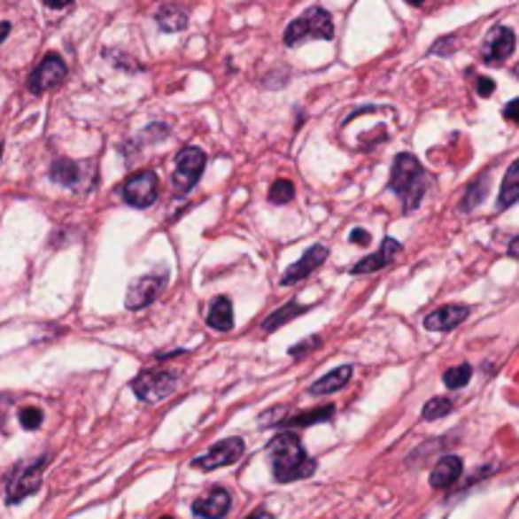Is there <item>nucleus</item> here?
<instances>
[{
	"label": "nucleus",
	"instance_id": "obj_41",
	"mask_svg": "<svg viewBox=\"0 0 519 519\" xmlns=\"http://www.w3.org/2000/svg\"><path fill=\"white\" fill-rule=\"evenodd\" d=\"M0 155H3V147H0Z\"/></svg>",
	"mask_w": 519,
	"mask_h": 519
},
{
	"label": "nucleus",
	"instance_id": "obj_26",
	"mask_svg": "<svg viewBox=\"0 0 519 519\" xmlns=\"http://www.w3.org/2000/svg\"><path fill=\"white\" fill-rule=\"evenodd\" d=\"M453 411V403L448 398H430L429 403L423 406V421H436V418H444Z\"/></svg>",
	"mask_w": 519,
	"mask_h": 519
},
{
	"label": "nucleus",
	"instance_id": "obj_8",
	"mask_svg": "<svg viewBox=\"0 0 519 519\" xmlns=\"http://www.w3.org/2000/svg\"><path fill=\"white\" fill-rule=\"evenodd\" d=\"M66 74H69V69H66V64H64L61 56H43V61H41L36 69H34V74L28 76V91H31V94H46V91L56 89V87L64 84Z\"/></svg>",
	"mask_w": 519,
	"mask_h": 519
},
{
	"label": "nucleus",
	"instance_id": "obj_30",
	"mask_svg": "<svg viewBox=\"0 0 519 519\" xmlns=\"http://www.w3.org/2000/svg\"><path fill=\"white\" fill-rule=\"evenodd\" d=\"M453 43H456V38H453V36L441 38V41H438V43H436V46L430 49V54H433V56L453 54Z\"/></svg>",
	"mask_w": 519,
	"mask_h": 519
},
{
	"label": "nucleus",
	"instance_id": "obj_7",
	"mask_svg": "<svg viewBox=\"0 0 519 519\" xmlns=\"http://www.w3.org/2000/svg\"><path fill=\"white\" fill-rule=\"evenodd\" d=\"M120 198L132 208H150L158 200V175L152 170H140L122 182Z\"/></svg>",
	"mask_w": 519,
	"mask_h": 519
},
{
	"label": "nucleus",
	"instance_id": "obj_20",
	"mask_svg": "<svg viewBox=\"0 0 519 519\" xmlns=\"http://www.w3.org/2000/svg\"><path fill=\"white\" fill-rule=\"evenodd\" d=\"M51 178H54V182H58V185L79 188V182H81V165L69 160V158H58V160L51 165Z\"/></svg>",
	"mask_w": 519,
	"mask_h": 519
},
{
	"label": "nucleus",
	"instance_id": "obj_37",
	"mask_svg": "<svg viewBox=\"0 0 519 519\" xmlns=\"http://www.w3.org/2000/svg\"><path fill=\"white\" fill-rule=\"evenodd\" d=\"M246 519H274V517H271L267 509H256V512H253V515H251V517H246Z\"/></svg>",
	"mask_w": 519,
	"mask_h": 519
},
{
	"label": "nucleus",
	"instance_id": "obj_29",
	"mask_svg": "<svg viewBox=\"0 0 519 519\" xmlns=\"http://www.w3.org/2000/svg\"><path fill=\"white\" fill-rule=\"evenodd\" d=\"M320 345H322V337H317V335H314V337H309L306 342H299V345H294V347L289 350V355H291V358H299V355H306V352H312V350H314V347H320Z\"/></svg>",
	"mask_w": 519,
	"mask_h": 519
},
{
	"label": "nucleus",
	"instance_id": "obj_9",
	"mask_svg": "<svg viewBox=\"0 0 519 519\" xmlns=\"http://www.w3.org/2000/svg\"><path fill=\"white\" fill-rule=\"evenodd\" d=\"M246 451V444L244 438H226V441H218L213 446L208 448L203 456H196L193 459V466L196 469H203V471H213V469H221V466H231L236 464Z\"/></svg>",
	"mask_w": 519,
	"mask_h": 519
},
{
	"label": "nucleus",
	"instance_id": "obj_18",
	"mask_svg": "<svg viewBox=\"0 0 519 519\" xmlns=\"http://www.w3.org/2000/svg\"><path fill=\"white\" fill-rule=\"evenodd\" d=\"M350 377H352V365H342V368H335L332 373H327L322 376L312 388H309V393L312 395H329V393H337L342 391L347 383H350Z\"/></svg>",
	"mask_w": 519,
	"mask_h": 519
},
{
	"label": "nucleus",
	"instance_id": "obj_34",
	"mask_svg": "<svg viewBox=\"0 0 519 519\" xmlns=\"http://www.w3.org/2000/svg\"><path fill=\"white\" fill-rule=\"evenodd\" d=\"M74 0H43L46 8H54V11H61V8H69Z\"/></svg>",
	"mask_w": 519,
	"mask_h": 519
},
{
	"label": "nucleus",
	"instance_id": "obj_35",
	"mask_svg": "<svg viewBox=\"0 0 519 519\" xmlns=\"http://www.w3.org/2000/svg\"><path fill=\"white\" fill-rule=\"evenodd\" d=\"M507 253H509L512 259H519V236H517V238H512V244H509V249H507Z\"/></svg>",
	"mask_w": 519,
	"mask_h": 519
},
{
	"label": "nucleus",
	"instance_id": "obj_21",
	"mask_svg": "<svg viewBox=\"0 0 519 519\" xmlns=\"http://www.w3.org/2000/svg\"><path fill=\"white\" fill-rule=\"evenodd\" d=\"M517 200H519V158L509 165L507 175H504V180H501L500 200H497V205H500V208H509V205H515Z\"/></svg>",
	"mask_w": 519,
	"mask_h": 519
},
{
	"label": "nucleus",
	"instance_id": "obj_25",
	"mask_svg": "<svg viewBox=\"0 0 519 519\" xmlns=\"http://www.w3.org/2000/svg\"><path fill=\"white\" fill-rule=\"evenodd\" d=\"M471 365L469 362H461V365H453V368H448L446 373H444V385H446L448 391H459V388H464L466 383L471 380Z\"/></svg>",
	"mask_w": 519,
	"mask_h": 519
},
{
	"label": "nucleus",
	"instance_id": "obj_13",
	"mask_svg": "<svg viewBox=\"0 0 519 519\" xmlns=\"http://www.w3.org/2000/svg\"><path fill=\"white\" fill-rule=\"evenodd\" d=\"M400 251H403V244H400V241H395V238H383V246H380L376 253H370L368 259L358 261V264L350 269V274L360 276V274H376V271L385 269V267L393 264V259Z\"/></svg>",
	"mask_w": 519,
	"mask_h": 519
},
{
	"label": "nucleus",
	"instance_id": "obj_14",
	"mask_svg": "<svg viewBox=\"0 0 519 519\" xmlns=\"http://www.w3.org/2000/svg\"><path fill=\"white\" fill-rule=\"evenodd\" d=\"M231 509V494L221 486L211 489L203 500L193 504V515L198 519H223Z\"/></svg>",
	"mask_w": 519,
	"mask_h": 519
},
{
	"label": "nucleus",
	"instance_id": "obj_32",
	"mask_svg": "<svg viewBox=\"0 0 519 519\" xmlns=\"http://www.w3.org/2000/svg\"><path fill=\"white\" fill-rule=\"evenodd\" d=\"M497 89V84L489 79V76H479V81H476V91H479V97H492Z\"/></svg>",
	"mask_w": 519,
	"mask_h": 519
},
{
	"label": "nucleus",
	"instance_id": "obj_12",
	"mask_svg": "<svg viewBox=\"0 0 519 519\" xmlns=\"http://www.w3.org/2000/svg\"><path fill=\"white\" fill-rule=\"evenodd\" d=\"M165 282H167L165 276H143V279L132 282L129 289H127V309L137 312V309L152 305L160 297L162 289H165Z\"/></svg>",
	"mask_w": 519,
	"mask_h": 519
},
{
	"label": "nucleus",
	"instance_id": "obj_3",
	"mask_svg": "<svg viewBox=\"0 0 519 519\" xmlns=\"http://www.w3.org/2000/svg\"><path fill=\"white\" fill-rule=\"evenodd\" d=\"M306 38H320V41H332L335 38L332 16L320 5L309 8L305 16L291 20L287 26V31H284V43L287 46H297V43H302Z\"/></svg>",
	"mask_w": 519,
	"mask_h": 519
},
{
	"label": "nucleus",
	"instance_id": "obj_36",
	"mask_svg": "<svg viewBox=\"0 0 519 519\" xmlns=\"http://www.w3.org/2000/svg\"><path fill=\"white\" fill-rule=\"evenodd\" d=\"M8 34H11V23L8 20H0V43L8 38Z\"/></svg>",
	"mask_w": 519,
	"mask_h": 519
},
{
	"label": "nucleus",
	"instance_id": "obj_38",
	"mask_svg": "<svg viewBox=\"0 0 519 519\" xmlns=\"http://www.w3.org/2000/svg\"><path fill=\"white\" fill-rule=\"evenodd\" d=\"M408 5H413V8H418V5H423V0H406Z\"/></svg>",
	"mask_w": 519,
	"mask_h": 519
},
{
	"label": "nucleus",
	"instance_id": "obj_15",
	"mask_svg": "<svg viewBox=\"0 0 519 519\" xmlns=\"http://www.w3.org/2000/svg\"><path fill=\"white\" fill-rule=\"evenodd\" d=\"M466 317H469V306L466 305H446L436 309V312H430L429 317L423 320V327L429 332H451L464 322Z\"/></svg>",
	"mask_w": 519,
	"mask_h": 519
},
{
	"label": "nucleus",
	"instance_id": "obj_31",
	"mask_svg": "<svg viewBox=\"0 0 519 519\" xmlns=\"http://www.w3.org/2000/svg\"><path fill=\"white\" fill-rule=\"evenodd\" d=\"M501 114H504V120H507V122L519 125V99H512V102L504 107V112H501Z\"/></svg>",
	"mask_w": 519,
	"mask_h": 519
},
{
	"label": "nucleus",
	"instance_id": "obj_33",
	"mask_svg": "<svg viewBox=\"0 0 519 519\" xmlns=\"http://www.w3.org/2000/svg\"><path fill=\"white\" fill-rule=\"evenodd\" d=\"M350 241L358 244V246H368L370 244V233L362 231V229H355V231L350 233Z\"/></svg>",
	"mask_w": 519,
	"mask_h": 519
},
{
	"label": "nucleus",
	"instance_id": "obj_10",
	"mask_svg": "<svg viewBox=\"0 0 519 519\" xmlns=\"http://www.w3.org/2000/svg\"><path fill=\"white\" fill-rule=\"evenodd\" d=\"M515 46H517L515 31H512V28H507V26H494V28L489 31L486 41H484V49H482L484 64H489V66H500V64H504V58H507V56H512Z\"/></svg>",
	"mask_w": 519,
	"mask_h": 519
},
{
	"label": "nucleus",
	"instance_id": "obj_2",
	"mask_svg": "<svg viewBox=\"0 0 519 519\" xmlns=\"http://www.w3.org/2000/svg\"><path fill=\"white\" fill-rule=\"evenodd\" d=\"M388 188L393 190L395 196L400 198L403 203V211H415L423 196H426V188H429V173L423 170V165L415 160L408 152H400L393 162V170H391V182Z\"/></svg>",
	"mask_w": 519,
	"mask_h": 519
},
{
	"label": "nucleus",
	"instance_id": "obj_23",
	"mask_svg": "<svg viewBox=\"0 0 519 519\" xmlns=\"http://www.w3.org/2000/svg\"><path fill=\"white\" fill-rule=\"evenodd\" d=\"M155 20H158V26L165 34H178V31H182L188 26V13L182 8H178V5H162Z\"/></svg>",
	"mask_w": 519,
	"mask_h": 519
},
{
	"label": "nucleus",
	"instance_id": "obj_5",
	"mask_svg": "<svg viewBox=\"0 0 519 519\" xmlns=\"http://www.w3.org/2000/svg\"><path fill=\"white\" fill-rule=\"evenodd\" d=\"M49 466V456H41L31 464L16 466V471L11 474L8 486H5V501L8 504H19L26 497L36 494L41 489V476H43V469Z\"/></svg>",
	"mask_w": 519,
	"mask_h": 519
},
{
	"label": "nucleus",
	"instance_id": "obj_28",
	"mask_svg": "<svg viewBox=\"0 0 519 519\" xmlns=\"http://www.w3.org/2000/svg\"><path fill=\"white\" fill-rule=\"evenodd\" d=\"M19 421L26 430H36L41 429V423H43V411L36 408V406H26V408H20Z\"/></svg>",
	"mask_w": 519,
	"mask_h": 519
},
{
	"label": "nucleus",
	"instance_id": "obj_39",
	"mask_svg": "<svg viewBox=\"0 0 519 519\" xmlns=\"http://www.w3.org/2000/svg\"><path fill=\"white\" fill-rule=\"evenodd\" d=\"M515 74H517V76H519V64H517V69H515Z\"/></svg>",
	"mask_w": 519,
	"mask_h": 519
},
{
	"label": "nucleus",
	"instance_id": "obj_22",
	"mask_svg": "<svg viewBox=\"0 0 519 519\" xmlns=\"http://www.w3.org/2000/svg\"><path fill=\"white\" fill-rule=\"evenodd\" d=\"M306 309L309 306L299 305V302H287V305L282 306V309H276V312H271L269 317L264 320V332H276L282 324L291 322V320H297V317H302V314H306Z\"/></svg>",
	"mask_w": 519,
	"mask_h": 519
},
{
	"label": "nucleus",
	"instance_id": "obj_11",
	"mask_svg": "<svg viewBox=\"0 0 519 519\" xmlns=\"http://www.w3.org/2000/svg\"><path fill=\"white\" fill-rule=\"evenodd\" d=\"M327 253H329V251H327V246H322V244L309 246L305 256H302L299 261H294V264L282 274V287H294V284H299L302 279L312 276V274L324 264Z\"/></svg>",
	"mask_w": 519,
	"mask_h": 519
},
{
	"label": "nucleus",
	"instance_id": "obj_1",
	"mask_svg": "<svg viewBox=\"0 0 519 519\" xmlns=\"http://www.w3.org/2000/svg\"><path fill=\"white\" fill-rule=\"evenodd\" d=\"M269 461L271 471H274V479L282 484L297 482V479H306L314 474V459L306 456L305 446L299 441L297 433L284 430L279 433L274 441L269 444Z\"/></svg>",
	"mask_w": 519,
	"mask_h": 519
},
{
	"label": "nucleus",
	"instance_id": "obj_19",
	"mask_svg": "<svg viewBox=\"0 0 519 519\" xmlns=\"http://www.w3.org/2000/svg\"><path fill=\"white\" fill-rule=\"evenodd\" d=\"M332 415H335V406H324V408H314V411L297 413L287 421H282L279 426L282 429H306V426H314V423H327Z\"/></svg>",
	"mask_w": 519,
	"mask_h": 519
},
{
	"label": "nucleus",
	"instance_id": "obj_24",
	"mask_svg": "<svg viewBox=\"0 0 519 519\" xmlns=\"http://www.w3.org/2000/svg\"><path fill=\"white\" fill-rule=\"evenodd\" d=\"M486 185H489V180H486V175H479V178L474 180L469 188H466L464 193V200H461V211H474L479 203H482V198L486 196Z\"/></svg>",
	"mask_w": 519,
	"mask_h": 519
},
{
	"label": "nucleus",
	"instance_id": "obj_27",
	"mask_svg": "<svg viewBox=\"0 0 519 519\" xmlns=\"http://www.w3.org/2000/svg\"><path fill=\"white\" fill-rule=\"evenodd\" d=\"M291 198H294V185H291V180H276L269 188V200L271 203H276V205H284Z\"/></svg>",
	"mask_w": 519,
	"mask_h": 519
},
{
	"label": "nucleus",
	"instance_id": "obj_6",
	"mask_svg": "<svg viewBox=\"0 0 519 519\" xmlns=\"http://www.w3.org/2000/svg\"><path fill=\"white\" fill-rule=\"evenodd\" d=\"M205 152L200 147H182L175 158V175H173V182H175V198L188 196L193 188L198 185V180L203 175V167H205Z\"/></svg>",
	"mask_w": 519,
	"mask_h": 519
},
{
	"label": "nucleus",
	"instance_id": "obj_17",
	"mask_svg": "<svg viewBox=\"0 0 519 519\" xmlns=\"http://www.w3.org/2000/svg\"><path fill=\"white\" fill-rule=\"evenodd\" d=\"M205 324L215 332H231L233 329V305L229 297H215L213 305L205 314Z\"/></svg>",
	"mask_w": 519,
	"mask_h": 519
},
{
	"label": "nucleus",
	"instance_id": "obj_4",
	"mask_svg": "<svg viewBox=\"0 0 519 519\" xmlns=\"http://www.w3.org/2000/svg\"><path fill=\"white\" fill-rule=\"evenodd\" d=\"M180 376L175 370H144L132 380V393L144 403H160L178 391Z\"/></svg>",
	"mask_w": 519,
	"mask_h": 519
},
{
	"label": "nucleus",
	"instance_id": "obj_40",
	"mask_svg": "<svg viewBox=\"0 0 519 519\" xmlns=\"http://www.w3.org/2000/svg\"><path fill=\"white\" fill-rule=\"evenodd\" d=\"M160 519H173V517H160Z\"/></svg>",
	"mask_w": 519,
	"mask_h": 519
},
{
	"label": "nucleus",
	"instance_id": "obj_16",
	"mask_svg": "<svg viewBox=\"0 0 519 519\" xmlns=\"http://www.w3.org/2000/svg\"><path fill=\"white\" fill-rule=\"evenodd\" d=\"M461 471H464V461L459 456H444L430 471V486L433 489H448V486L459 482Z\"/></svg>",
	"mask_w": 519,
	"mask_h": 519
}]
</instances>
